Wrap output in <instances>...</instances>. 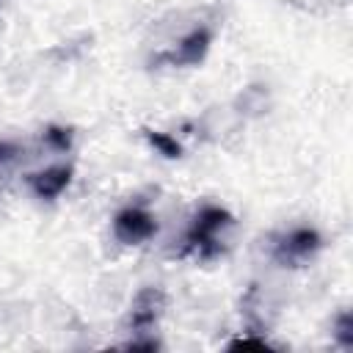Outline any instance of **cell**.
I'll list each match as a JSON object with an SVG mask.
<instances>
[{"mask_svg":"<svg viewBox=\"0 0 353 353\" xmlns=\"http://www.w3.org/2000/svg\"><path fill=\"white\" fill-rule=\"evenodd\" d=\"M154 232V221L152 215H146L143 210H124L116 218V237L124 243H141Z\"/></svg>","mask_w":353,"mask_h":353,"instance_id":"cell-1","label":"cell"},{"mask_svg":"<svg viewBox=\"0 0 353 353\" xmlns=\"http://www.w3.org/2000/svg\"><path fill=\"white\" fill-rule=\"evenodd\" d=\"M226 223H229V215H226L223 210L207 207V210L196 218V226H193V232H190V240H193L199 248L212 245V243L218 240V232H221Z\"/></svg>","mask_w":353,"mask_h":353,"instance_id":"cell-2","label":"cell"},{"mask_svg":"<svg viewBox=\"0 0 353 353\" xmlns=\"http://www.w3.org/2000/svg\"><path fill=\"white\" fill-rule=\"evenodd\" d=\"M69 185V168H50L33 179V188L39 196H55Z\"/></svg>","mask_w":353,"mask_h":353,"instance_id":"cell-3","label":"cell"},{"mask_svg":"<svg viewBox=\"0 0 353 353\" xmlns=\"http://www.w3.org/2000/svg\"><path fill=\"white\" fill-rule=\"evenodd\" d=\"M157 301H160V295H157L154 290L141 292V295H138V303H135V309H132V323H135V325L152 323L154 314H157Z\"/></svg>","mask_w":353,"mask_h":353,"instance_id":"cell-4","label":"cell"},{"mask_svg":"<svg viewBox=\"0 0 353 353\" xmlns=\"http://www.w3.org/2000/svg\"><path fill=\"white\" fill-rule=\"evenodd\" d=\"M314 232H295V234H290L287 240H284V254L292 259V256H303V254H309L312 248H314Z\"/></svg>","mask_w":353,"mask_h":353,"instance_id":"cell-5","label":"cell"},{"mask_svg":"<svg viewBox=\"0 0 353 353\" xmlns=\"http://www.w3.org/2000/svg\"><path fill=\"white\" fill-rule=\"evenodd\" d=\"M152 143L157 146V149H163L168 157H176L179 154V146L174 143V141H168V138H163V135H152Z\"/></svg>","mask_w":353,"mask_h":353,"instance_id":"cell-6","label":"cell"}]
</instances>
